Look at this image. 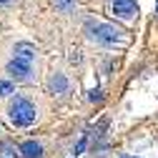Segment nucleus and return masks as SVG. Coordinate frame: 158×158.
Segmentation results:
<instances>
[{
    "instance_id": "9b49d317",
    "label": "nucleus",
    "mask_w": 158,
    "mask_h": 158,
    "mask_svg": "<svg viewBox=\"0 0 158 158\" xmlns=\"http://www.w3.org/2000/svg\"><path fill=\"white\" fill-rule=\"evenodd\" d=\"M85 143H88V133H83V138H81V141H78V146H75L73 156H81V153L85 151Z\"/></svg>"
},
{
    "instance_id": "20e7f679",
    "label": "nucleus",
    "mask_w": 158,
    "mask_h": 158,
    "mask_svg": "<svg viewBox=\"0 0 158 158\" xmlns=\"http://www.w3.org/2000/svg\"><path fill=\"white\" fill-rule=\"evenodd\" d=\"M110 10H113L115 18H121V20H131V18L138 15V3L135 0H113Z\"/></svg>"
},
{
    "instance_id": "6e6552de",
    "label": "nucleus",
    "mask_w": 158,
    "mask_h": 158,
    "mask_svg": "<svg viewBox=\"0 0 158 158\" xmlns=\"http://www.w3.org/2000/svg\"><path fill=\"white\" fill-rule=\"evenodd\" d=\"M75 3H78V0H53V8L58 13H73L75 10Z\"/></svg>"
},
{
    "instance_id": "f03ea898",
    "label": "nucleus",
    "mask_w": 158,
    "mask_h": 158,
    "mask_svg": "<svg viewBox=\"0 0 158 158\" xmlns=\"http://www.w3.org/2000/svg\"><path fill=\"white\" fill-rule=\"evenodd\" d=\"M8 115H10L13 126H18V128H28V126L35 121V106L28 101V98L18 95L15 101L10 103V108H8Z\"/></svg>"
},
{
    "instance_id": "f8f14e48",
    "label": "nucleus",
    "mask_w": 158,
    "mask_h": 158,
    "mask_svg": "<svg viewBox=\"0 0 158 158\" xmlns=\"http://www.w3.org/2000/svg\"><path fill=\"white\" fill-rule=\"evenodd\" d=\"M10 93H13V83L0 81V95H10Z\"/></svg>"
},
{
    "instance_id": "0eeeda50",
    "label": "nucleus",
    "mask_w": 158,
    "mask_h": 158,
    "mask_svg": "<svg viewBox=\"0 0 158 158\" xmlns=\"http://www.w3.org/2000/svg\"><path fill=\"white\" fill-rule=\"evenodd\" d=\"M20 156L23 158H43V146L35 141H25V143H20Z\"/></svg>"
},
{
    "instance_id": "423d86ee",
    "label": "nucleus",
    "mask_w": 158,
    "mask_h": 158,
    "mask_svg": "<svg viewBox=\"0 0 158 158\" xmlns=\"http://www.w3.org/2000/svg\"><path fill=\"white\" fill-rule=\"evenodd\" d=\"M13 58H20V60L25 63H33V58H35V48L30 43H18L13 48Z\"/></svg>"
},
{
    "instance_id": "2eb2a0df",
    "label": "nucleus",
    "mask_w": 158,
    "mask_h": 158,
    "mask_svg": "<svg viewBox=\"0 0 158 158\" xmlns=\"http://www.w3.org/2000/svg\"><path fill=\"white\" fill-rule=\"evenodd\" d=\"M123 158H128V156H123Z\"/></svg>"
},
{
    "instance_id": "ddd939ff",
    "label": "nucleus",
    "mask_w": 158,
    "mask_h": 158,
    "mask_svg": "<svg viewBox=\"0 0 158 158\" xmlns=\"http://www.w3.org/2000/svg\"><path fill=\"white\" fill-rule=\"evenodd\" d=\"M8 3H10V0H0V5H8Z\"/></svg>"
},
{
    "instance_id": "4468645a",
    "label": "nucleus",
    "mask_w": 158,
    "mask_h": 158,
    "mask_svg": "<svg viewBox=\"0 0 158 158\" xmlns=\"http://www.w3.org/2000/svg\"><path fill=\"white\" fill-rule=\"evenodd\" d=\"M156 18H158V3H156Z\"/></svg>"
},
{
    "instance_id": "f257e3e1",
    "label": "nucleus",
    "mask_w": 158,
    "mask_h": 158,
    "mask_svg": "<svg viewBox=\"0 0 158 158\" xmlns=\"http://www.w3.org/2000/svg\"><path fill=\"white\" fill-rule=\"evenodd\" d=\"M88 35L93 38L95 43H103V45H118V43H126V30L115 28L113 23H88Z\"/></svg>"
},
{
    "instance_id": "39448f33",
    "label": "nucleus",
    "mask_w": 158,
    "mask_h": 158,
    "mask_svg": "<svg viewBox=\"0 0 158 158\" xmlns=\"http://www.w3.org/2000/svg\"><path fill=\"white\" fill-rule=\"evenodd\" d=\"M48 90H50L53 95H55V93H58V95L65 93V90H68V78H65L63 73H53V75L48 78Z\"/></svg>"
},
{
    "instance_id": "7ed1b4c3",
    "label": "nucleus",
    "mask_w": 158,
    "mask_h": 158,
    "mask_svg": "<svg viewBox=\"0 0 158 158\" xmlns=\"http://www.w3.org/2000/svg\"><path fill=\"white\" fill-rule=\"evenodd\" d=\"M5 70H8L10 78H15V81H23V83L33 78V68H30V63L20 60V58H13V60H8Z\"/></svg>"
},
{
    "instance_id": "9d476101",
    "label": "nucleus",
    "mask_w": 158,
    "mask_h": 158,
    "mask_svg": "<svg viewBox=\"0 0 158 158\" xmlns=\"http://www.w3.org/2000/svg\"><path fill=\"white\" fill-rule=\"evenodd\" d=\"M88 98H90V103H101V101H103V90H101V88H93V90L88 93Z\"/></svg>"
},
{
    "instance_id": "1a4fd4ad",
    "label": "nucleus",
    "mask_w": 158,
    "mask_h": 158,
    "mask_svg": "<svg viewBox=\"0 0 158 158\" xmlns=\"http://www.w3.org/2000/svg\"><path fill=\"white\" fill-rule=\"evenodd\" d=\"M0 151H3L5 156H10V158H15V156H20V148H15L13 143H0Z\"/></svg>"
}]
</instances>
